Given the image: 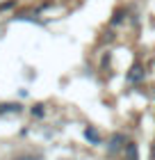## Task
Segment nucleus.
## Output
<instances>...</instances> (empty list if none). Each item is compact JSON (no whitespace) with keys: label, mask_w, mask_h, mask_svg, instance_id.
I'll use <instances>...</instances> for the list:
<instances>
[{"label":"nucleus","mask_w":155,"mask_h":160,"mask_svg":"<svg viewBox=\"0 0 155 160\" xmlns=\"http://www.w3.org/2000/svg\"><path fill=\"white\" fill-rule=\"evenodd\" d=\"M85 137H87V140H89L91 144H98V142H100V135L96 133L94 128H85Z\"/></svg>","instance_id":"20e7f679"},{"label":"nucleus","mask_w":155,"mask_h":160,"mask_svg":"<svg viewBox=\"0 0 155 160\" xmlns=\"http://www.w3.org/2000/svg\"><path fill=\"white\" fill-rule=\"evenodd\" d=\"M125 158L128 160H139V156H137V144H132V142H125Z\"/></svg>","instance_id":"f03ea898"},{"label":"nucleus","mask_w":155,"mask_h":160,"mask_svg":"<svg viewBox=\"0 0 155 160\" xmlns=\"http://www.w3.org/2000/svg\"><path fill=\"white\" fill-rule=\"evenodd\" d=\"M32 114H36V117H41V114H43V108H41V105H34V110H32Z\"/></svg>","instance_id":"423d86ee"},{"label":"nucleus","mask_w":155,"mask_h":160,"mask_svg":"<svg viewBox=\"0 0 155 160\" xmlns=\"http://www.w3.org/2000/svg\"><path fill=\"white\" fill-rule=\"evenodd\" d=\"M142 78H144V71H142L139 64H135V67L130 69V73H128V80L130 82H137V80H142Z\"/></svg>","instance_id":"7ed1b4c3"},{"label":"nucleus","mask_w":155,"mask_h":160,"mask_svg":"<svg viewBox=\"0 0 155 160\" xmlns=\"http://www.w3.org/2000/svg\"><path fill=\"white\" fill-rule=\"evenodd\" d=\"M121 147H125V137L123 135H114L112 140H109V147H107V151L109 153H116Z\"/></svg>","instance_id":"f257e3e1"},{"label":"nucleus","mask_w":155,"mask_h":160,"mask_svg":"<svg viewBox=\"0 0 155 160\" xmlns=\"http://www.w3.org/2000/svg\"><path fill=\"white\" fill-rule=\"evenodd\" d=\"M18 160H39V158H34V156H23V158H18Z\"/></svg>","instance_id":"0eeeda50"},{"label":"nucleus","mask_w":155,"mask_h":160,"mask_svg":"<svg viewBox=\"0 0 155 160\" xmlns=\"http://www.w3.org/2000/svg\"><path fill=\"white\" fill-rule=\"evenodd\" d=\"M21 108L18 105H14V103H5V105H0V112H18Z\"/></svg>","instance_id":"39448f33"}]
</instances>
